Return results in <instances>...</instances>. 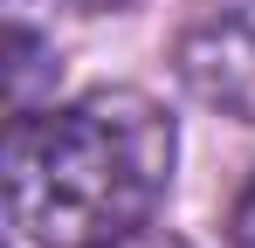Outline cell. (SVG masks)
I'll use <instances>...</instances> for the list:
<instances>
[{
	"mask_svg": "<svg viewBox=\"0 0 255 248\" xmlns=\"http://www.w3.org/2000/svg\"><path fill=\"white\" fill-rule=\"evenodd\" d=\"M186 90L221 118L255 124V0H214L172 48Z\"/></svg>",
	"mask_w": 255,
	"mask_h": 248,
	"instance_id": "2",
	"label": "cell"
},
{
	"mask_svg": "<svg viewBox=\"0 0 255 248\" xmlns=\"http://www.w3.org/2000/svg\"><path fill=\"white\" fill-rule=\"evenodd\" d=\"M235 248H255V172L242 186V200H235Z\"/></svg>",
	"mask_w": 255,
	"mask_h": 248,
	"instance_id": "4",
	"label": "cell"
},
{
	"mask_svg": "<svg viewBox=\"0 0 255 248\" xmlns=\"http://www.w3.org/2000/svg\"><path fill=\"white\" fill-rule=\"evenodd\" d=\"M104 248H186V242L166 235V228H138V235H118V242H104Z\"/></svg>",
	"mask_w": 255,
	"mask_h": 248,
	"instance_id": "5",
	"label": "cell"
},
{
	"mask_svg": "<svg viewBox=\"0 0 255 248\" xmlns=\"http://www.w3.org/2000/svg\"><path fill=\"white\" fill-rule=\"evenodd\" d=\"M172 118L145 90H90L7 131V221L35 248H104L138 235L172 186Z\"/></svg>",
	"mask_w": 255,
	"mask_h": 248,
	"instance_id": "1",
	"label": "cell"
},
{
	"mask_svg": "<svg viewBox=\"0 0 255 248\" xmlns=\"http://www.w3.org/2000/svg\"><path fill=\"white\" fill-rule=\"evenodd\" d=\"M42 62H48L42 35L14 21V83H7V90H14V118H28V111H35V76H42Z\"/></svg>",
	"mask_w": 255,
	"mask_h": 248,
	"instance_id": "3",
	"label": "cell"
}]
</instances>
